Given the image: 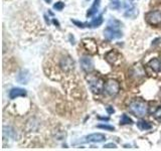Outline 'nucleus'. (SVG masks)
Returning a JSON list of instances; mask_svg holds the SVG:
<instances>
[{"label": "nucleus", "instance_id": "obj_4", "mask_svg": "<svg viewBox=\"0 0 161 151\" xmlns=\"http://www.w3.org/2000/svg\"><path fill=\"white\" fill-rule=\"evenodd\" d=\"M119 90H120V85L115 80H109L104 86L105 93L111 96V97H114V96L117 95L119 93Z\"/></svg>", "mask_w": 161, "mask_h": 151}, {"label": "nucleus", "instance_id": "obj_13", "mask_svg": "<svg viewBox=\"0 0 161 151\" xmlns=\"http://www.w3.org/2000/svg\"><path fill=\"white\" fill-rule=\"evenodd\" d=\"M100 5H101V0H95V2L93 3L92 7H91V8L88 10L87 16H88V17H91V16H93V15H95L96 13H97V12L99 11Z\"/></svg>", "mask_w": 161, "mask_h": 151}, {"label": "nucleus", "instance_id": "obj_15", "mask_svg": "<svg viewBox=\"0 0 161 151\" xmlns=\"http://www.w3.org/2000/svg\"><path fill=\"white\" fill-rule=\"evenodd\" d=\"M148 67H150L155 72H160L161 70V60L158 59H153L148 63Z\"/></svg>", "mask_w": 161, "mask_h": 151}, {"label": "nucleus", "instance_id": "obj_12", "mask_svg": "<svg viewBox=\"0 0 161 151\" xmlns=\"http://www.w3.org/2000/svg\"><path fill=\"white\" fill-rule=\"evenodd\" d=\"M17 81L20 84H27L28 80H29V73L27 70H20L17 75Z\"/></svg>", "mask_w": 161, "mask_h": 151}, {"label": "nucleus", "instance_id": "obj_5", "mask_svg": "<svg viewBox=\"0 0 161 151\" xmlns=\"http://www.w3.org/2000/svg\"><path fill=\"white\" fill-rule=\"evenodd\" d=\"M59 67L64 73H69L75 69V62L69 55H64V58L60 59Z\"/></svg>", "mask_w": 161, "mask_h": 151}, {"label": "nucleus", "instance_id": "obj_17", "mask_svg": "<svg viewBox=\"0 0 161 151\" xmlns=\"http://www.w3.org/2000/svg\"><path fill=\"white\" fill-rule=\"evenodd\" d=\"M137 126L141 130H149V129L152 128L151 124L148 123V122H146V121H139V122L137 123Z\"/></svg>", "mask_w": 161, "mask_h": 151}, {"label": "nucleus", "instance_id": "obj_7", "mask_svg": "<svg viewBox=\"0 0 161 151\" xmlns=\"http://www.w3.org/2000/svg\"><path fill=\"white\" fill-rule=\"evenodd\" d=\"M80 67H82L83 70H85L86 73H91L94 70L93 59L89 57H84L80 59Z\"/></svg>", "mask_w": 161, "mask_h": 151}, {"label": "nucleus", "instance_id": "obj_19", "mask_svg": "<svg viewBox=\"0 0 161 151\" xmlns=\"http://www.w3.org/2000/svg\"><path fill=\"white\" fill-rule=\"evenodd\" d=\"M120 123L122 124V125H125V124H132V123H133V121L131 120L126 114H123V115H122V117H121Z\"/></svg>", "mask_w": 161, "mask_h": 151}, {"label": "nucleus", "instance_id": "obj_14", "mask_svg": "<svg viewBox=\"0 0 161 151\" xmlns=\"http://www.w3.org/2000/svg\"><path fill=\"white\" fill-rule=\"evenodd\" d=\"M103 22V16L102 15H99L98 17H96L93 19L92 22L90 23H84V26L85 27H98L100 26L101 24Z\"/></svg>", "mask_w": 161, "mask_h": 151}, {"label": "nucleus", "instance_id": "obj_11", "mask_svg": "<svg viewBox=\"0 0 161 151\" xmlns=\"http://www.w3.org/2000/svg\"><path fill=\"white\" fill-rule=\"evenodd\" d=\"M138 15V9L135 6H133L132 4H127L126 5V12L125 16L130 17V18H135Z\"/></svg>", "mask_w": 161, "mask_h": 151}, {"label": "nucleus", "instance_id": "obj_10", "mask_svg": "<svg viewBox=\"0 0 161 151\" xmlns=\"http://www.w3.org/2000/svg\"><path fill=\"white\" fill-rule=\"evenodd\" d=\"M105 59H107V62L113 64H116V62L120 59V54L116 52V50H111V52L106 53Z\"/></svg>", "mask_w": 161, "mask_h": 151}, {"label": "nucleus", "instance_id": "obj_16", "mask_svg": "<svg viewBox=\"0 0 161 151\" xmlns=\"http://www.w3.org/2000/svg\"><path fill=\"white\" fill-rule=\"evenodd\" d=\"M83 42H84L85 48H87L88 50H90L91 53H96V50H97V45H96V43H95L94 40L85 39Z\"/></svg>", "mask_w": 161, "mask_h": 151}, {"label": "nucleus", "instance_id": "obj_6", "mask_svg": "<svg viewBox=\"0 0 161 151\" xmlns=\"http://www.w3.org/2000/svg\"><path fill=\"white\" fill-rule=\"evenodd\" d=\"M146 20L151 25H159L161 23V10H152L146 14Z\"/></svg>", "mask_w": 161, "mask_h": 151}, {"label": "nucleus", "instance_id": "obj_22", "mask_svg": "<svg viewBox=\"0 0 161 151\" xmlns=\"http://www.w3.org/2000/svg\"><path fill=\"white\" fill-rule=\"evenodd\" d=\"M104 148H117V146L113 143H109V144H106L104 146Z\"/></svg>", "mask_w": 161, "mask_h": 151}, {"label": "nucleus", "instance_id": "obj_25", "mask_svg": "<svg viewBox=\"0 0 161 151\" xmlns=\"http://www.w3.org/2000/svg\"><path fill=\"white\" fill-rule=\"evenodd\" d=\"M45 1H47V3H50V1H52V0H45Z\"/></svg>", "mask_w": 161, "mask_h": 151}, {"label": "nucleus", "instance_id": "obj_18", "mask_svg": "<svg viewBox=\"0 0 161 151\" xmlns=\"http://www.w3.org/2000/svg\"><path fill=\"white\" fill-rule=\"evenodd\" d=\"M110 7L114 10H118L121 7L120 0H110Z\"/></svg>", "mask_w": 161, "mask_h": 151}, {"label": "nucleus", "instance_id": "obj_9", "mask_svg": "<svg viewBox=\"0 0 161 151\" xmlns=\"http://www.w3.org/2000/svg\"><path fill=\"white\" fill-rule=\"evenodd\" d=\"M26 96V91L24 89H20V88H14L11 89L9 92V98L10 99H16L18 97H24Z\"/></svg>", "mask_w": 161, "mask_h": 151}, {"label": "nucleus", "instance_id": "obj_3", "mask_svg": "<svg viewBox=\"0 0 161 151\" xmlns=\"http://www.w3.org/2000/svg\"><path fill=\"white\" fill-rule=\"evenodd\" d=\"M88 82H89L91 91L95 94H99L101 91L104 90L105 85H104L103 80L97 77V76H90L88 78Z\"/></svg>", "mask_w": 161, "mask_h": 151}, {"label": "nucleus", "instance_id": "obj_1", "mask_svg": "<svg viewBox=\"0 0 161 151\" xmlns=\"http://www.w3.org/2000/svg\"><path fill=\"white\" fill-rule=\"evenodd\" d=\"M121 22L117 19L112 18L108 21V25L104 30V36L107 40H114L122 37V31L120 30Z\"/></svg>", "mask_w": 161, "mask_h": 151}, {"label": "nucleus", "instance_id": "obj_21", "mask_svg": "<svg viewBox=\"0 0 161 151\" xmlns=\"http://www.w3.org/2000/svg\"><path fill=\"white\" fill-rule=\"evenodd\" d=\"M64 7V2H62V1H58V2H57V3H55V4L53 5V8H54L55 10H58V11H60V10H63Z\"/></svg>", "mask_w": 161, "mask_h": 151}, {"label": "nucleus", "instance_id": "obj_8", "mask_svg": "<svg viewBox=\"0 0 161 151\" xmlns=\"http://www.w3.org/2000/svg\"><path fill=\"white\" fill-rule=\"evenodd\" d=\"M106 140V136L102 133H94L86 136L85 142H93V143H100Z\"/></svg>", "mask_w": 161, "mask_h": 151}, {"label": "nucleus", "instance_id": "obj_24", "mask_svg": "<svg viewBox=\"0 0 161 151\" xmlns=\"http://www.w3.org/2000/svg\"><path fill=\"white\" fill-rule=\"evenodd\" d=\"M53 23H54V24H57V25H58V22L55 19H53Z\"/></svg>", "mask_w": 161, "mask_h": 151}, {"label": "nucleus", "instance_id": "obj_2", "mask_svg": "<svg viewBox=\"0 0 161 151\" xmlns=\"http://www.w3.org/2000/svg\"><path fill=\"white\" fill-rule=\"evenodd\" d=\"M129 111L137 117H143L147 113V104L140 99H135L129 104Z\"/></svg>", "mask_w": 161, "mask_h": 151}, {"label": "nucleus", "instance_id": "obj_23", "mask_svg": "<svg viewBox=\"0 0 161 151\" xmlns=\"http://www.w3.org/2000/svg\"><path fill=\"white\" fill-rule=\"evenodd\" d=\"M106 110H107V112H108L109 114H113V113L115 112V110L113 109V107H111V106H108V107L106 108Z\"/></svg>", "mask_w": 161, "mask_h": 151}, {"label": "nucleus", "instance_id": "obj_20", "mask_svg": "<svg viewBox=\"0 0 161 151\" xmlns=\"http://www.w3.org/2000/svg\"><path fill=\"white\" fill-rule=\"evenodd\" d=\"M98 128H101V129H105V130H108V131H114L115 128L113 127V126L111 125H107V124H99L97 126Z\"/></svg>", "mask_w": 161, "mask_h": 151}]
</instances>
